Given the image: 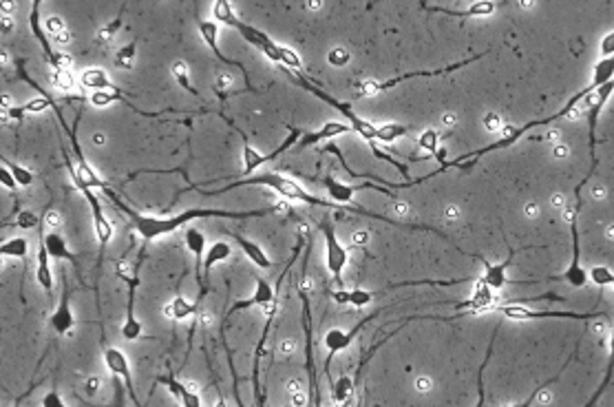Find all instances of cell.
I'll use <instances>...</instances> for the list:
<instances>
[{
	"label": "cell",
	"mask_w": 614,
	"mask_h": 407,
	"mask_svg": "<svg viewBox=\"0 0 614 407\" xmlns=\"http://www.w3.org/2000/svg\"><path fill=\"white\" fill-rule=\"evenodd\" d=\"M128 286V299H126V319L122 323V339L126 341H137L142 336V323L135 317V292L140 286V266L133 272V277H126L124 272H118Z\"/></svg>",
	"instance_id": "obj_11"
},
{
	"label": "cell",
	"mask_w": 614,
	"mask_h": 407,
	"mask_svg": "<svg viewBox=\"0 0 614 407\" xmlns=\"http://www.w3.org/2000/svg\"><path fill=\"white\" fill-rule=\"evenodd\" d=\"M199 36H202L204 44H206V47L210 49V51L214 54V58H217L219 62H223L226 67H235V69H239V71L243 73L245 87L250 89V91H254V87H252V83H250V78H247L245 64L239 62V60L228 58V56L221 51V47H219V25H217V23H212V20H199Z\"/></svg>",
	"instance_id": "obj_9"
},
{
	"label": "cell",
	"mask_w": 614,
	"mask_h": 407,
	"mask_svg": "<svg viewBox=\"0 0 614 407\" xmlns=\"http://www.w3.org/2000/svg\"><path fill=\"white\" fill-rule=\"evenodd\" d=\"M429 11H436V13H446V16H453V18H484V16H491L497 5L495 3H475L469 5L467 9H449V7H442V5H422Z\"/></svg>",
	"instance_id": "obj_20"
},
{
	"label": "cell",
	"mask_w": 614,
	"mask_h": 407,
	"mask_svg": "<svg viewBox=\"0 0 614 407\" xmlns=\"http://www.w3.org/2000/svg\"><path fill=\"white\" fill-rule=\"evenodd\" d=\"M612 299H614V292H612Z\"/></svg>",
	"instance_id": "obj_52"
},
{
	"label": "cell",
	"mask_w": 614,
	"mask_h": 407,
	"mask_svg": "<svg viewBox=\"0 0 614 407\" xmlns=\"http://www.w3.org/2000/svg\"><path fill=\"white\" fill-rule=\"evenodd\" d=\"M40 9H42V3L40 0H36V3L31 5V13H29V27L33 31V36H36V40L42 44V51H44V60L47 64L51 67L54 71H71V58L66 54H60V51H54L51 42H49V36L44 31V25L40 20Z\"/></svg>",
	"instance_id": "obj_7"
},
{
	"label": "cell",
	"mask_w": 614,
	"mask_h": 407,
	"mask_svg": "<svg viewBox=\"0 0 614 407\" xmlns=\"http://www.w3.org/2000/svg\"><path fill=\"white\" fill-rule=\"evenodd\" d=\"M54 83L62 91H75V78L71 71H54Z\"/></svg>",
	"instance_id": "obj_41"
},
{
	"label": "cell",
	"mask_w": 614,
	"mask_h": 407,
	"mask_svg": "<svg viewBox=\"0 0 614 407\" xmlns=\"http://www.w3.org/2000/svg\"><path fill=\"white\" fill-rule=\"evenodd\" d=\"M230 257H232V246L228 241L219 239V241L210 243L208 250H206V259H204V286L210 284L212 268L217 264H221V262H226V259H230Z\"/></svg>",
	"instance_id": "obj_23"
},
{
	"label": "cell",
	"mask_w": 614,
	"mask_h": 407,
	"mask_svg": "<svg viewBox=\"0 0 614 407\" xmlns=\"http://www.w3.org/2000/svg\"><path fill=\"white\" fill-rule=\"evenodd\" d=\"M491 310H497L510 321H533V319H579V321H588V319H599L603 312H568V310H530L522 303V299L512 301V303H500L493 305Z\"/></svg>",
	"instance_id": "obj_6"
},
{
	"label": "cell",
	"mask_w": 614,
	"mask_h": 407,
	"mask_svg": "<svg viewBox=\"0 0 614 407\" xmlns=\"http://www.w3.org/2000/svg\"><path fill=\"white\" fill-rule=\"evenodd\" d=\"M288 407H294V405H288Z\"/></svg>",
	"instance_id": "obj_53"
},
{
	"label": "cell",
	"mask_w": 614,
	"mask_h": 407,
	"mask_svg": "<svg viewBox=\"0 0 614 407\" xmlns=\"http://www.w3.org/2000/svg\"><path fill=\"white\" fill-rule=\"evenodd\" d=\"M572 356H575V354H570V356H568V361H566V363H563V365H561V370H559V372L555 374V377H553V379H548V381H544L541 385H537V387L533 389V392H530V396H528L526 401H522V403H515V405H502V407H530V405H533V403L537 401V396H539V394L544 392V389H546V387H551V385H555V383H557V381L561 379V374H563V372H566V367L570 365V361H572Z\"/></svg>",
	"instance_id": "obj_30"
},
{
	"label": "cell",
	"mask_w": 614,
	"mask_h": 407,
	"mask_svg": "<svg viewBox=\"0 0 614 407\" xmlns=\"http://www.w3.org/2000/svg\"><path fill=\"white\" fill-rule=\"evenodd\" d=\"M376 315H372V317H367V319H362L360 323H356L354 328L347 332V330H340V328H331L327 334H325V348H327V361H325V370H329V361H331V356L334 354H338V352H343V350H347L352 346V341L356 339V334L364 328V325H367L372 319H374Z\"/></svg>",
	"instance_id": "obj_14"
},
{
	"label": "cell",
	"mask_w": 614,
	"mask_h": 407,
	"mask_svg": "<svg viewBox=\"0 0 614 407\" xmlns=\"http://www.w3.org/2000/svg\"><path fill=\"white\" fill-rule=\"evenodd\" d=\"M40 239H42L44 248H47V253H49V257H51V259H58V262H71L73 266H78V257L69 250V243H66V239L60 233H56V231L49 233L44 228V221H40Z\"/></svg>",
	"instance_id": "obj_18"
},
{
	"label": "cell",
	"mask_w": 614,
	"mask_h": 407,
	"mask_svg": "<svg viewBox=\"0 0 614 407\" xmlns=\"http://www.w3.org/2000/svg\"><path fill=\"white\" fill-rule=\"evenodd\" d=\"M350 124L345 122H338V120H329V122H323L317 131H309V133H303L301 142L296 144V151H303L307 149V146H314L319 142H334L336 138L350 133Z\"/></svg>",
	"instance_id": "obj_15"
},
{
	"label": "cell",
	"mask_w": 614,
	"mask_h": 407,
	"mask_svg": "<svg viewBox=\"0 0 614 407\" xmlns=\"http://www.w3.org/2000/svg\"><path fill=\"white\" fill-rule=\"evenodd\" d=\"M64 164H66V171H69V175H71V182L75 184V188H78L82 195H85V200H87L89 206H91V217H93V228H95V239H97V243H99V253H104V248L109 246L111 239H113V224H111L109 217L104 215L102 202H99V198L93 193V188L87 186L85 182H82V177H80V173H78V166L73 164V159H71V155H69V151H66V149H64Z\"/></svg>",
	"instance_id": "obj_4"
},
{
	"label": "cell",
	"mask_w": 614,
	"mask_h": 407,
	"mask_svg": "<svg viewBox=\"0 0 614 407\" xmlns=\"http://www.w3.org/2000/svg\"><path fill=\"white\" fill-rule=\"evenodd\" d=\"M590 277H592V281L599 286V288H606L608 284H614V272L608 266H594L590 270Z\"/></svg>",
	"instance_id": "obj_38"
},
{
	"label": "cell",
	"mask_w": 614,
	"mask_h": 407,
	"mask_svg": "<svg viewBox=\"0 0 614 407\" xmlns=\"http://www.w3.org/2000/svg\"><path fill=\"white\" fill-rule=\"evenodd\" d=\"M42 407H69V405L64 403L60 392H56V389H49V392L42 396Z\"/></svg>",
	"instance_id": "obj_43"
},
{
	"label": "cell",
	"mask_w": 614,
	"mask_h": 407,
	"mask_svg": "<svg viewBox=\"0 0 614 407\" xmlns=\"http://www.w3.org/2000/svg\"><path fill=\"white\" fill-rule=\"evenodd\" d=\"M217 407H228V403L223 401V396H219V401H217Z\"/></svg>",
	"instance_id": "obj_50"
},
{
	"label": "cell",
	"mask_w": 614,
	"mask_h": 407,
	"mask_svg": "<svg viewBox=\"0 0 614 407\" xmlns=\"http://www.w3.org/2000/svg\"><path fill=\"white\" fill-rule=\"evenodd\" d=\"M159 385H164L168 392L184 405V407H202V396H199L195 389H190L186 383H181L175 374H168V377H159L157 379Z\"/></svg>",
	"instance_id": "obj_19"
},
{
	"label": "cell",
	"mask_w": 614,
	"mask_h": 407,
	"mask_svg": "<svg viewBox=\"0 0 614 407\" xmlns=\"http://www.w3.org/2000/svg\"><path fill=\"white\" fill-rule=\"evenodd\" d=\"M226 354H228V365H230V372H232V392H235V399H237V405L239 407H245L243 401H241V394H239V377H237V370H235V361H232V354L226 346Z\"/></svg>",
	"instance_id": "obj_42"
},
{
	"label": "cell",
	"mask_w": 614,
	"mask_h": 407,
	"mask_svg": "<svg viewBox=\"0 0 614 407\" xmlns=\"http://www.w3.org/2000/svg\"><path fill=\"white\" fill-rule=\"evenodd\" d=\"M226 235H228L230 239H235V241L239 243V248L243 250V255H245L247 259H250V262H252L254 266H259V268H263V270L272 268L270 257L265 255V250L259 246V243H254V241H250V239H245L243 235H239V233H232V231H226Z\"/></svg>",
	"instance_id": "obj_22"
},
{
	"label": "cell",
	"mask_w": 614,
	"mask_h": 407,
	"mask_svg": "<svg viewBox=\"0 0 614 407\" xmlns=\"http://www.w3.org/2000/svg\"><path fill=\"white\" fill-rule=\"evenodd\" d=\"M195 308H197V303H190L188 299H184L181 295H177V297L171 301V305L166 308V312L171 315V319H175V321H181V319H188V317H192V315H195Z\"/></svg>",
	"instance_id": "obj_31"
},
{
	"label": "cell",
	"mask_w": 614,
	"mask_h": 407,
	"mask_svg": "<svg viewBox=\"0 0 614 407\" xmlns=\"http://www.w3.org/2000/svg\"><path fill=\"white\" fill-rule=\"evenodd\" d=\"M358 407H362V405H358Z\"/></svg>",
	"instance_id": "obj_54"
},
{
	"label": "cell",
	"mask_w": 614,
	"mask_h": 407,
	"mask_svg": "<svg viewBox=\"0 0 614 407\" xmlns=\"http://www.w3.org/2000/svg\"><path fill=\"white\" fill-rule=\"evenodd\" d=\"M482 56H484V54H477V56H473V58H469V60H460V62H455V64H449V67H444V69H434V71H411V73H403V75L389 78V80H385V83H364V91H367V93H383V91L393 89V87L403 85V83H407V80H413V78H438V75H444V73H451V71H458V69H462V67H467V64H471L473 60H479Z\"/></svg>",
	"instance_id": "obj_10"
},
{
	"label": "cell",
	"mask_w": 614,
	"mask_h": 407,
	"mask_svg": "<svg viewBox=\"0 0 614 407\" xmlns=\"http://www.w3.org/2000/svg\"><path fill=\"white\" fill-rule=\"evenodd\" d=\"M350 403H352V401H345V403H336L334 407H350Z\"/></svg>",
	"instance_id": "obj_51"
},
{
	"label": "cell",
	"mask_w": 614,
	"mask_h": 407,
	"mask_svg": "<svg viewBox=\"0 0 614 407\" xmlns=\"http://www.w3.org/2000/svg\"><path fill=\"white\" fill-rule=\"evenodd\" d=\"M376 297V292L372 290H362V288H354V290H334L331 292V299L340 305H354V308H364L369 305L372 299Z\"/></svg>",
	"instance_id": "obj_24"
},
{
	"label": "cell",
	"mask_w": 614,
	"mask_h": 407,
	"mask_svg": "<svg viewBox=\"0 0 614 407\" xmlns=\"http://www.w3.org/2000/svg\"><path fill=\"white\" fill-rule=\"evenodd\" d=\"M612 374H614V328H612V334H610V352H608V363H606V374H603V381L601 385L596 387V392L592 394V399L584 405V407H594L596 403H599V399L606 394L608 385L612 383Z\"/></svg>",
	"instance_id": "obj_27"
},
{
	"label": "cell",
	"mask_w": 614,
	"mask_h": 407,
	"mask_svg": "<svg viewBox=\"0 0 614 407\" xmlns=\"http://www.w3.org/2000/svg\"><path fill=\"white\" fill-rule=\"evenodd\" d=\"M49 323H51V328L60 336L69 334L73 330L75 315H73V308H71V290H69V286H64L62 297H60V301L56 305V310L51 312V317H49Z\"/></svg>",
	"instance_id": "obj_16"
},
{
	"label": "cell",
	"mask_w": 614,
	"mask_h": 407,
	"mask_svg": "<svg viewBox=\"0 0 614 407\" xmlns=\"http://www.w3.org/2000/svg\"><path fill=\"white\" fill-rule=\"evenodd\" d=\"M436 140H438V135H436L434 131H426V133L422 135L420 144L426 146V149H436Z\"/></svg>",
	"instance_id": "obj_48"
},
{
	"label": "cell",
	"mask_w": 614,
	"mask_h": 407,
	"mask_svg": "<svg viewBox=\"0 0 614 407\" xmlns=\"http://www.w3.org/2000/svg\"><path fill=\"white\" fill-rule=\"evenodd\" d=\"M352 394H354V379L343 374V377L331 385V399H334V403H345V401H352Z\"/></svg>",
	"instance_id": "obj_32"
},
{
	"label": "cell",
	"mask_w": 614,
	"mask_h": 407,
	"mask_svg": "<svg viewBox=\"0 0 614 407\" xmlns=\"http://www.w3.org/2000/svg\"><path fill=\"white\" fill-rule=\"evenodd\" d=\"M126 396H128L126 385H122L120 377L113 374V405L111 407H126Z\"/></svg>",
	"instance_id": "obj_40"
},
{
	"label": "cell",
	"mask_w": 614,
	"mask_h": 407,
	"mask_svg": "<svg viewBox=\"0 0 614 407\" xmlns=\"http://www.w3.org/2000/svg\"><path fill=\"white\" fill-rule=\"evenodd\" d=\"M29 253V241L25 237H11L0 243V255L11 259H25Z\"/></svg>",
	"instance_id": "obj_29"
},
{
	"label": "cell",
	"mask_w": 614,
	"mask_h": 407,
	"mask_svg": "<svg viewBox=\"0 0 614 407\" xmlns=\"http://www.w3.org/2000/svg\"><path fill=\"white\" fill-rule=\"evenodd\" d=\"M599 51L603 58H612L614 56V31H610V34L603 36L601 44H599Z\"/></svg>",
	"instance_id": "obj_46"
},
{
	"label": "cell",
	"mask_w": 614,
	"mask_h": 407,
	"mask_svg": "<svg viewBox=\"0 0 614 407\" xmlns=\"http://www.w3.org/2000/svg\"><path fill=\"white\" fill-rule=\"evenodd\" d=\"M89 102L95 109H106L113 102H120V91H93L89 95Z\"/></svg>",
	"instance_id": "obj_37"
},
{
	"label": "cell",
	"mask_w": 614,
	"mask_h": 407,
	"mask_svg": "<svg viewBox=\"0 0 614 407\" xmlns=\"http://www.w3.org/2000/svg\"><path fill=\"white\" fill-rule=\"evenodd\" d=\"M44 31L47 36H51L56 42H69V31H66L60 16H49L44 20Z\"/></svg>",
	"instance_id": "obj_33"
},
{
	"label": "cell",
	"mask_w": 614,
	"mask_h": 407,
	"mask_svg": "<svg viewBox=\"0 0 614 407\" xmlns=\"http://www.w3.org/2000/svg\"><path fill=\"white\" fill-rule=\"evenodd\" d=\"M614 93V80H610L608 85H603L599 91H596V97L592 100V104H590V111H588V151H590V169H588V173L584 175V180L577 184V188H575V208H579L582 210V190H584V186L592 180V175H594V171H596V153H594V149H596V122H599V116H601V111H603V107H606V102L610 100V95Z\"/></svg>",
	"instance_id": "obj_5"
},
{
	"label": "cell",
	"mask_w": 614,
	"mask_h": 407,
	"mask_svg": "<svg viewBox=\"0 0 614 407\" xmlns=\"http://www.w3.org/2000/svg\"><path fill=\"white\" fill-rule=\"evenodd\" d=\"M254 284L257 286H254V292H252L250 297L230 305V310L223 317L226 321L232 319V317H235L237 312H241V310H250V308H265V305H274L276 303L274 301V288L268 281H265V279H257Z\"/></svg>",
	"instance_id": "obj_13"
},
{
	"label": "cell",
	"mask_w": 614,
	"mask_h": 407,
	"mask_svg": "<svg viewBox=\"0 0 614 407\" xmlns=\"http://www.w3.org/2000/svg\"><path fill=\"white\" fill-rule=\"evenodd\" d=\"M173 75H175L177 83L181 85V89H186V91L192 93L195 97H202V93H199V91L192 87V83H190V71H188V64H186L184 60H177V62L173 64Z\"/></svg>",
	"instance_id": "obj_34"
},
{
	"label": "cell",
	"mask_w": 614,
	"mask_h": 407,
	"mask_svg": "<svg viewBox=\"0 0 614 407\" xmlns=\"http://www.w3.org/2000/svg\"><path fill=\"white\" fill-rule=\"evenodd\" d=\"M212 16H214V18H217L219 23H223L226 27L237 29L247 44L257 47L259 51L268 56L272 62L283 64V69H290V71H303V60H301V56H298V54L294 51V49L274 42L268 34H265V31H261V29H257V27H252V25L243 23V20L239 18V16L235 13V7H232V5L228 3V0H217V3H214V5H212Z\"/></svg>",
	"instance_id": "obj_2"
},
{
	"label": "cell",
	"mask_w": 614,
	"mask_h": 407,
	"mask_svg": "<svg viewBox=\"0 0 614 407\" xmlns=\"http://www.w3.org/2000/svg\"><path fill=\"white\" fill-rule=\"evenodd\" d=\"M285 73L294 80L296 83V87H301V89H305L307 93H312L314 97H319L321 102H325V104H329V107H334L338 113H343L345 116V120L350 122V126H352V131H356L364 142L367 144H374L376 142V124H372L369 120H362L360 116H356V113L350 109V104H345V102H340V100H336L334 95H329L327 91H323L321 87H317V85H312L309 80L301 73V71H290V69H285Z\"/></svg>",
	"instance_id": "obj_3"
},
{
	"label": "cell",
	"mask_w": 614,
	"mask_h": 407,
	"mask_svg": "<svg viewBox=\"0 0 614 407\" xmlns=\"http://www.w3.org/2000/svg\"><path fill=\"white\" fill-rule=\"evenodd\" d=\"M36 281L40 284V288L47 292L49 297L54 295V286H56V281H54V270H51V257H49V253H47V248H44V243H42V239H40V243H38Z\"/></svg>",
	"instance_id": "obj_21"
},
{
	"label": "cell",
	"mask_w": 614,
	"mask_h": 407,
	"mask_svg": "<svg viewBox=\"0 0 614 407\" xmlns=\"http://www.w3.org/2000/svg\"><path fill=\"white\" fill-rule=\"evenodd\" d=\"M369 149H372V153H374V155H376L378 159H383V162H389V164H391V166H393L395 171H400V173H403V175L407 177V166L403 164V162H398V159H393V157H391L389 153H385V151H383V149H380V146H378V142L369 144Z\"/></svg>",
	"instance_id": "obj_39"
},
{
	"label": "cell",
	"mask_w": 614,
	"mask_h": 407,
	"mask_svg": "<svg viewBox=\"0 0 614 407\" xmlns=\"http://www.w3.org/2000/svg\"><path fill=\"white\" fill-rule=\"evenodd\" d=\"M515 255V253H510L508 255V259L504 264H500V266H493V264H484V277L482 279H479V284H484L489 290H502L506 284H510V279L506 277V268H508V264H510V257Z\"/></svg>",
	"instance_id": "obj_25"
},
{
	"label": "cell",
	"mask_w": 614,
	"mask_h": 407,
	"mask_svg": "<svg viewBox=\"0 0 614 407\" xmlns=\"http://www.w3.org/2000/svg\"><path fill=\"white\" fill-rule=\"evenodd\" d=\"M376 128H378V131H376V142H380V144H393L398 138H403V135L409 133V126L395 124V122H387V124L376 126Z\"/></svg>",
	"instance_id": "obj_28"
},
{
	"label": "cell",
	"mask_w": 614,
	"mask_h": 407,
	"mask_svg": "<svg viewBox=\"0 0 614 407\" xmlns=\"http://www.w3.org/2000/svg\"><path fill=\"white\" fill-rule=\"evenodd\" d=\"M321 233H323V239H325V266H327V272L331 274V279L340 286L343 284V270H345L347 262H350V253H347V248L336 237L334 226H331L329 221L321 224Z\"/></svg>",
	"instance_id": "obj_8"
},
{
	"label": "cell",
	"mask_w": 614,
	"mask_h": 407,
	"mask_svg": "<svg viewBox=\"0 0 614 407\" xmlns=\"http://www.w3.org/2000/svg\"><path fill=\"white\" fill-rule=\"evenodd\" d=\"M327 60H329L331 64H336V67H343V64L350 62V54H347L345 49H331L329 56H327Z\"/></svg>",
	"instance_id": "obj_45"
},
{
	"label": "cell",
	"mask_w": 614,
	"mask_h": 407,
	"mask_svg": "<svg viewBox=\"0 0 614 407\" xmlns=\"http://www.w3.org/2000/svg\"><path fill=\"white\" fill-rule=\"evenodd\" d=\"M3 162L9 166V171H11V175L16 177V184H18V186L27 188V186L33 184V180H36V175H33L29 169H25L23 164H16V162H9V159H3Z\"/></svg>",
	"instance_id": "obj_36"
},
{
	"label": "cell",
	"mask_w": 614,
	"mask_h": 407,
	"mask_svg": "<svg viewBox=\"0 0 614 407\" xmlns=\"http://www.w3.org/2000/svg\"><path fill=\"white\" fill-rule=\"evenodd\" d=\"M104 363L111 370V374H115V377H120V381H124L130 401L135 403L137 407H142V403L137 399V392H135V387H133V374H130V365H128L126 354L120 348H111L109 346V348H104Z\"/></svg>",
	"instance_id": "obj_12"
},
{
	"label": "cell",
	"mask_w": 614,
	"mask_h": 407,
	"mask_svg": "<svg viewBox=\"0 0 614 407\" xmlns=\"http://www.w3.org/2000/svg\"><path fill=\"white\" fill-rule=\"evenodd\" d=\"M135 58H137V42L133 40L128 44H124L118 54H115V64H118L120 69H133V64H135Z\"/></svg>",
	"instance_id": "obj_35"
},
{
	"label": "cell",
	"mask_w": 614,
	"mask_h": 407,
	"mask_svg": "<svg viewBox=\"0 0 614 407\" xmlns=\"http://www.w3.org/2000/svg\"><path fill=\"white\" fill-rule=\"evenodd\" d=\"M0 184H3L5 188H9V190L18 188V184H16V177L11 175V171H9V166L5 164V162H3V166H0Z\"/></svg>",
	"instance_id": "obj_44"
},
{
	"label": "cell",
	"mask_w": 614,
	"mask_h": 407,
	"mask_svg": "<svg viewBox=\"0 0 614 407\" xmlns=\"http://www.w3.org/2000/svg\"><path fill=\"white\" fill-rule=\"evenodd\" d=\"M93 140H95V144H104V135H95Z\"/></svg>",
	"instance_id": "obj_49"
},
{
	"label": "cell",
	"mask_w": 614,
	"mask_h": 407,
	"mask_svg": "<svg viewBox=\"0 0 614 407\" xmlns=\"http://www.w3.org/2000/svg\"><path fill=\"white\" fill-rule=\"evenodd\" d=\"M38 224V217L31 213V210H23L20 213V217H18V221H16V226L18 228H25V231H29V228H33Z\"/></svg>",
	"instance_id": "obj_47"
},
{
	"label": "cell",
	"mask_w": 614,
	"mask_h": 407,
	"mask_svg": "<svg viewBox=\"0 0 614 407\" xmlns=\"http://www.w3.org/2000/svg\"><path fill=\"white\" fill-rule=\"evenodd\" d=\"M104 193L109 195V200L122 210V213H126V217L133 221L137 235L144 241H155L164 235H171V233L179 231L181 226H186L188 221H195V219H214V217L217 219H250V217H265L268 213L278 210V206H268V208H261V210H243V213H237V210H221V208H188V210H184V213H177L173 217H151V215H142V213H137V210H133L130 206H126L113 188H104Z\"/></svg>",
	"instance_id": "obj_1"
},
{
	"label": "cell",
	"mask_w": 614,
	"mask_h": 407,
	"mask_svg": "<svg viewBox=\"0 0 614 407\" xmlns=\"http://www.w3.org/2000/svg\"><path fill=\"white\" fill-rule=\"evenodd\" d=\"M186 239V248L195 255V272H197V281L202 286V292H199V299L206 295V286H204V253H206V235L199 231V228H188L184 233Z\"/></svg>",
	"instance_id": "obj_17"
},
{
	"label": "cell",
	"mask_w": 614,
	"mask_h": 407,
	"mask_svg": "<svg viewBox=\"0 0 614 407\" xmlns=\"http://www.w3.org/2000/svg\"><path fill=\"white\" fill-rule=\"evenodd\" d=\"M268 162V155H261V151H257L254 146L247 142V138H243V177H252L257 169H261V164Z\"/></svg>",
	"instance_id": "obj_26"
}]
</instances>
